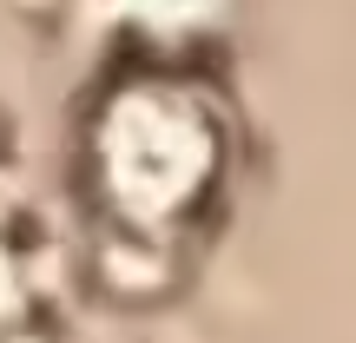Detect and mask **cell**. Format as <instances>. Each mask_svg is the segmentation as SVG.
<instances>
[{
  "instance_id": "obj_1",
  "label": "cell",
  "mask_w": 356,
  "mask_h": 343,
  "mask_svg": "<svg viewBox=\"0 0 356 343\" xmlns=\"http://www.w3.org/2000/svg\"><path fill=\"white\" fill-rule=\"evenodd\" d=\"M231 166L225 113L198 86L132 73L86 126V178L119 238H165L218 198Z\"/></svg>"
},
{
  "instance_id": "obj_2",
  "label": "cell",
  "mask_w": 356,
  "mask_h": 343,
  "mask_svg": "<svg viewBox=\"0 0 356 343\" xmlns=\"http://www.w3.org/2000/svg\"><path fill=\"white\" fill-rule=\"evenodd\" d=\"M113 33H132L145 47H178V40L204 33L231 0H86Z\"/></svg>"
},
{
  "instance_id": "obj_3",
  "label": "cell",
  "mask_w": 356,
  "mask_h": 343,
  "mask_svg": "<svg viewBox=\"0 0 356 343\" xmlns=\"http://www.w3.org/2000/svg\"><path fill=\"white\" fill-rule=\"evenodd\" d=\"M20 278H13V264H7V251H0V330H13V317H20Z\"/></svg>"
}]
</instances>
